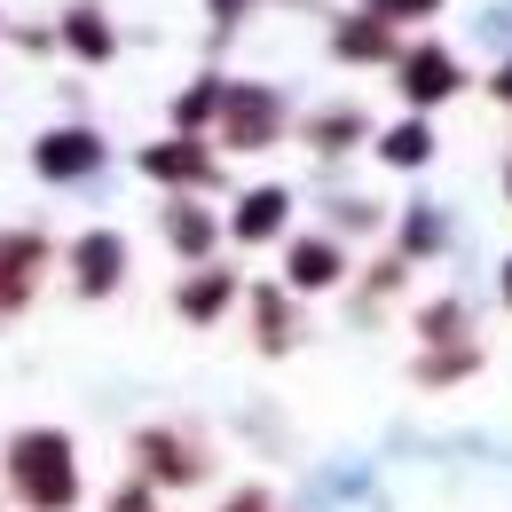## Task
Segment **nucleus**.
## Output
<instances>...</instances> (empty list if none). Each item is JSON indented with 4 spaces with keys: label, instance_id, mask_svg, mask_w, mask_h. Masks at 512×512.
<instances>
[{
    "label": "nucleus",
    "instance_id": "obj_21",
    "mask_svg": "<svg viewBox=\"0 0 512 512\" xmlns=\"http://www.w3.org/2000/svg\"><path fill=\"white\" fill-rule=\"evenodd\" d=\"M347 284L363 292L355 308L371 316L379 300H402V292H410V260H402V253H371V260H363V268H355V276H347Z\"/></svg>",
    "mask_w": 512,
    "mask_h": 512
},
{
    "label": "nucleus",
    "instance_id": "obj_4",
    "mask_svg": "<svg viewBox=\"0 0 512 512\" xmlns=\"http://www.w3.org/2000/svg\"><path fill=\"white\" fill-rule=\"evenodd\" d=\"M394 95H402V111L410 119H434L442 103H457L465 87H473V71H465V56L449 48V40H402V56H394Z\"/></svg>",
    "mask_w": 512,
    "mask_h": 512
},
{
    "label": "nucleus",
    "instance_id": "obj_12",
    "mask_svg": "<svg viewBox=\"0 0 512 512\" xmlns=\"http://www.w3.org/2000/svg\"><path fill=\"white\" fill-rule=\"evenodd\" d=\"M158 237H166V253L182 260V268H205V260H221V213L205 205V197H166L158 205Z\"/></svg>",
    "mask_w": 512,
    "mask_h": 512
},
{
    "label": "nucleus",
    "instance_id": "obj_29",
    "mask_svg": "<svg viewBox=\"0 0 512 512\" xmlns=\"http://www.w3.org/2000/svg\"><path fill=\"white\" fill-rule=\"evenodd\" d=\"M497 111H512V56H497V71H489V87H481Z\"/></svg>",
    "mask_w": 512,
    "mask_h": 512
},
{
    "label": "nucleus",
    "instance_id": "obj_22",
    "mask_svg": "<svg viewBox=\"0 0 512 512\" xmlns=\"http://www.w3.org/2000/svg\"><path fill=\"white\" fill-rule=\"evenodd\" d=\"M465 339H473V308H465L457 292H442V300L418 308V347H465Z\"/></svg>",
    "mask_w": 512,
    "mask_h": 512
},
{
    "label": "nucleus",
    "instance_id": "obj_13",
    "mask_svg": "<svg viewBox=\"0 0 512 512\" xmlns=\"http://www.w3.org/2000/svg\"><path fill=\"white\" fill-rule=\"evenodd\" d=\"M323 48H331V64H347V71H394L402 32H386L379 16H363V8H339L331 32H323Z\"/></svg>",
    "mask_w": 512,
    "mask_h": 512
},
{
    "label": "nucleus",
    "instance_id": "obj_16",
    "mask_svg": "<svg viewBox=\"0 0 512 512\" xmlns=\"http://www.w3.org/2000/svg\"><path fill=\"white\" fill-rule=\"evenodd\" d=\"M300 127V142H308V158H355V150H371V111L363 103H323V111H308V119H292Z\"/></svg>",
    "mask_w": 512,
    "mask_h": 512
},
{
    "label": "nucleus",
    "instance_id": "obj_24",
    "mask_svg": "<svg viewBox=\"0 0 512 512\" xmlns=\"http://www.w3.org/2000/svg\"><path fill=\"white\" fill-rule=\"evenodd\" d=\"M355 8H363V16H379L386 32H402V24H434L449 0H355Z\"/></svg>",
    "mask_w": 512,
    "mask_h": 512
},
{
    "label": "nucleus",
    "instance_id": "obj_26",
    "mask_svg": "<svg viewBox=\"0 0 512 512\" xmlns=\"http://www.w3.org/2000/svg\"><path fill=\"white\" fill-rule=\"evenodd\" d=\"M103 512H158V489H150V481H119V489H111V497H103Z\"/></svg>",
    "mask_w": 512,
    "mask_h": 512
},
{
    "label": "nucleus",
    "instance_id": "obj_11",
    "mask_svg": "<svg viewBox=\"0 0 512 512\" xmlns=\"http://www.w3.org/2000/svg\"><path fill=\"white\" fill-rule=\"evenodd\" d=\"M119 48H127V32L111 24L103 0H64V16H56V56L103 71V64H119Z\"/></svg>",
    "mask_w": 512,
    "mask_h": 512
},
{
    "label": "nucleus",
    "instance_id": "obj_20",
    "mask_svg": "<svg viewBox=\"0 0 512 512\" xmlns=\"http://www.w3.org/2000/svg\"><path fill=\"white\" fill-rule=\"evenodd\" d=\"M481 363H489V355H481V339H465V347H418V355H410V386L442 394V386H465Z\"/></svg>",
    "mask_w": 512,
    "mask_h": 512
},
{
    "label": "nucleus",
    "instance_id": "obj_25",
    "mask_svg": "<svg viewBox=\"0 0 512 512\" xmlns=\"http://www.w3.org/2000/svg\"><path fill=\"white\" fill-rule=\"evenodd\" d=\"M0 40L24 56H56V24H0Z\"/></svg>",
    "mask_w": 512,
    "mask_h": 512
},
{
    "label": "nucleus",
    "instance_id": "obj_2",
    "mask_svg": "<svg viewBox=\"0 0 512 512\" xmlns=\"http://www.w3.org/2000/svg\"><path fill=\"white\" fill-rule=\"evenodd\" d=\"M292 134V95L276 79H229L221 95V119H213V150H276Z\"/></svg>",
    "mask_w": 512,
    "mask_h": 512
},
{
    "label": "nucleus",
    "instance_id": "obj_17",
    "mask_svg": "<svg viewBox=\"0 0 512 512\" xmlns=\"http://www.w3.org/2000/svg\"><path fill=\"white\" fill-rule=\"evenodd\" d=\"M371 158H379L386 174H426L434 158H442V127L434 119H394V127H371Z\"/></svg>",
    "mask_w": 512,
    "mask_h": 512
},
{
    "label": "nucleus",
    "instance_id": "obj_28",
    "mask_svg": "<svg viewBox=\"0 0 512 512\" xmlns=\"http://www.w3.org/2000/svg\"><path fill=\"white\" fill-rule=\"evenodd\" d=\"M260 0H205V16H213V32H237L245 16H253Z\"/></svg>",
    "mask_w": 512,
    "mask_h": 512
},
{
    "label": "nucleus",
    "instance_id": "obj_19",
    "mask_svg": "<svg viewBox=\"0 0 512 512\" xmlns=\"http://www.w3.org/2000/svg\"><path fill=\"white\" fill-rule=\"evenodd\" d=\"M221 95H229V79L221 71H197L190 87L166 103V134H205L213 142V119H221Z\"/></svg>",
    "mask_w": 512,
    "mask_h": 512
},
{
    "label": "nucleus",
    "instance_id": "obj_18",
    "mask_svg": "<svg viewBox=\"0 0 512 512\" xmlns=\"http://www.w3.org/2000/svg\"><path fill=\"white\" fill-rule=\"evenodd\" d=\"M449 245H457V229H449V205H434V197H410V205L394 213V253L410 260V268L442 260Z\"/></svg>",
    "mask_w": 512,
    "mask_h": 512
},
{
    "label": "nucleus",
    "instance_id": "obj_8",
    "mask_svg": "<svg viewBox=\"0 0 512 512\" xmlns=\"http://www.w3.org/2000/svg\"><path fill=\"white\" fill-rule=\"evenodd\" d=\"M292 182H245V190L229 197V213H221V237L237 245V253H268V245H284L292 237Z\"/></svg>",
    "mask_w": 512,
    "mask_h": 512
},
{
    "label": "nucleus",
    "instance_id": "obj_33",
    "mask_svg": "<svg viewBox=\"0 0 512 512\" xmlns=\"http://www.w3.org/2000/svg\"><path fill=\"white\" fill-rule=\"evenodd\" d=\"M0 24H8V16H0Z\"/></svg>",
    "mask_w": 512,
    "mask_h": 512
},
{
    "label": "nucleus",
    "instance_id": "obj_1",
    "mask_svg": "<svg viewBox=\"0 0 512 512\" xmlns=\"http://www.w3.org/2000/svg\"><path fill=\"white\" fill-rule=\"evenodd\" d=\"M0 481L24 512H79L87 473H79V442L64 426H16L0 442Z\"/></svg>",
    "mask_w": 512,
    "mask_h": 512
},
{
    "label": "nucleus",
    "instance_id": "obj_32",
    "mask_svg": "<svg viewBox=\"0 0 512 512\" xmlns=\"http://www.w3.org/2000/svg\"><path fill=\"white\" fill-rule=\"evenodd\" d=\"M505 205H512V158H505Z\"/></svg>",
    "mask_w": 512,
    "mask_h": 512
},
{
    "label": "nucleus",
    "instance_id": "obj_10",
    "mask_svg": "<svg viewBox=\"0 0 512 512\" xmlns=\"http://www.w3.org/2000/svg\"><path fill=\"white\" fill-rule=\"evenodd\" d=\"M56 245L40 229H0V323H16L40 300V276H48Z\"/></svg>",
    "mask_w": 512,
    "mask_h": 512
},
{
    "label": "nucleus",
    "instance_id": "obj_27",
    "mask_svg": "<svg viewBox=\"0 0 512 512\" xmlns=\"http://www.w3.org/2000/svg\"><path fill=\"white\" fill-rule=\"evenodd\" d=\"M221 512H276V489L245 481V489H229V497H221Z\"/></svg>",
    "mask_w": 512,
    "mask_h": 512
},
{
    "label": "nucleus",
    "instance_id": "obj_9",
    "mask_svg": "<svg viewBox=\"0 0 512 512\" xmlns=\"http://www.w3.org/2000/svg\"><path fill=\"white\" fill-rule=\"evenodd\" d=\"M347 276H355V260H347L339 237H323V229H292V237H284V268H276V284H284L300 308L323 300V292H347Z\"/></svg>",
    "mask_w": 512,
    "mask_h": 512
},
{
    "label": "nucleus",
    "instance_id": "obj_5",
    "mask_svg": "<svg viewBox=\"0 0 512 512\" xmlns=\"http://www.w3.org/2000/svg\"><path fill=\"white\" fill-rule=\"evenodd\" d=\"M64 276H71V300H119L134 276V237L127 229H111V221H95V229H79L64 245Z\"/></svg>",
    "mask_w": 512,
    "mask_h": 512
},
{
    "label": "nucleus",
    "instance_id": "obj_7",
    "mask_svg": "<svg viewBox=\"0 0 512 512\" xmlns=\"http://www.w3.org/2000/svg\"><path fill=\"white\" fill-rule=\"evenodd\" d=\"M103 166H111V142L87 127V119H64V127L32 134V174H40L48 190H79V182H95Z\"/></svg>",
    "mask_w": 512,
    "mask_h": 512
},
{
    "label": "nucleus",
    "instance_id": "obj_23",
    "mask_svg": "<svg viewBox=\"0 0 512 512\" xmlns=\"http://www.w3.org/2000/svg\"><path fill=\"white\" fill-rule=\"evenodd\" d=\"M379 221H386V205H371V197H331V221H323V237H379Z\"/></svg>",
    "mask_w": 512,
    "mask_h": 512
},
{
    "label": "nucleus",
    "instance_id": "obj_3",
    "mask_svg": "<svg viewBox=\"0 0 512 512\" xmlns=\"http://www.w3.org/2000/svg\"><path fill=\"white\" fill-rule=\"evenodd\" d=\"M134 174L158 182L166 197H221L229 190V166H221V150L205 134H158V142H142L134 150Z\"/></svg>",
    "mask_w": 512,
    "mask_h": 512
},
{
    "label": "nucleus",
    "instance_id": "obj_14",
    "mask_svg": "<svg viewBox=\"0 0 512 512\" xmlns=\"http://www.w3.org/2000/svg\"><path fill=\"white\" fill-rule=\"evenodd\" d=\"M245 300V276L229 268V260H205V268H182V284H174V316L197 323V331H213V323L229 316Z\"/></svg>",
    "mask_w": 512,
    "mask_h": 512
},
{
    "label": "nucleus",
    "instance_id": "obj_6",
    "mask_svg": "<svg viewBox=\"0 0 512 512\" xmlns=\"http://www.w3.org/2000/svg\"><path fill=\"white\" fill-rule=\"evenodd\" d=\"M127 457H134V481H150L158 497H166V489L213 481V449L197 442L190 426H142V434L127 442Z\"/></svg>",
    "mask_w": 512,
    "mask_h": 512
},
{
    "label": "nucleus",
    "instance_id": "obj_15",
    "mask_svg": "<svg viewBox=\"0 0 512 512\" xmlns=\"http://www.w3.org/2000/svg\"><path fill=\"white\" fill-rule=\"evenodd\" d=\"M245 308H253V347H260V355H292V347L308 339L300 300H292L276 276H253V284H245Z\"/></svg>",
    "mask_w": 512,
    "mask_h": 512
},
{
    "label": "nucleus",
    "instance_id": "obj_30",
    "mask_svg": "<svg viewBox=\"0 0 512 512\" xmlns=\"http://www.w3.org/2000/svg\"><path fill=\"white\" fill-rule=\"evenodd\" d=\"M481 32H489V40H512V8H489V16H481Z\"/></svg>",
    "mask_w": 512,
    "mask_h": 512
},
{
    "label": "nucleus",
    "instance_id": "obj_31",
    "mask_svg": "<svg viewBox=\"0 0 512 512\" xmlns=\"http://www.w3.org/2000/svg\"><path fill=\"white\" fill-rule=\"evenodd\" d=\"M497 300H505V316H512V253H505V268H497Z\"/></svg>",
    "mask_w": 512,
    "mask_h": 512
}]
</instances>
